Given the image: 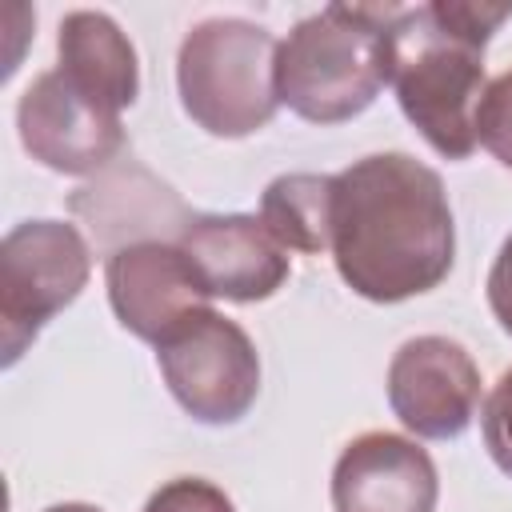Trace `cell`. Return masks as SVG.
Here are the masks:
<instances>
[{
	"instance_id": "obj_3",
	"label": "cell",
	"mask_w": 512,
	"mask_h": 512,
	"mask_svg": "<svg viewBox=\"0 0 512 512\" xmlns=\"http://www.w3.org/2000/svg\"><path fill=\"white\" fill-rule=\"evenodd\" d=\"M388 84L404 116L448 160L476 148V108L484 96V48L452 36L432 8H404L388 28Z\"/></svg>"
},
{
	"instance_id": "obj_9",
	"label": "cell",
	"mask_w": 512,
	"mask_h": 512,
	"mask_svg": "<svg viewBox=\"0 0 512 512\" xmlns=\"http://www.w3.org/2000/svg\"><path fill=\"white\" fill-rule=\"evenodd\" d=\"M108 300L132 336L160 344L196 312H204L212 296L180 244L148 240L108 256Z\"/></svg>"
},
{
	"instance_id": "obj_15",
	"label": "cell",
	"mask_w": 512,
	"mask_h": 512,
	"mask_svg": "<svg viewBox=\"0 0 512 512\" xmlns=\"http://www.w3.org/2000/svg\"><path fill=\"white\" fill-rule=\"evenodd\" d=\"M476 144H484L504 168H512V72H500L476 108Z\"/></svg>"
},
{
	"instance_id": "obj_1",
	"label": "cell",
	"mask_w": 512,
	"mask_h": 512,
	"mask_svg": "<svg viewBox=\"0 0 512 512\" xmlns=\"http://www.w3.org/2000/svg\"><path fill=\"white\" fill-rule=\"evenodd\" d=\"M456 252L440 176L404 156H364L336 176L332 260L340 280L376 304L432 292Z\"/></svg>"
},
{
	"instance_id": "obj_11",
	"label": "cell",
	"mask_w": 512,
	"mask_h": 512,
	"mask_svg": "<svg viewBox=\"0 0 512 512\" xmlns=\"http://www.w3.org/2000/svg\"><path fill=\"white\" fill-rule=\"evenodd\" d=\"M440 496L432 456L392 432L356 436L332 468L336 512H432Z\"/></svg>"
},
{
	"instance_id": "obj_17",
	"label": "cell",
	"mask_w": 512,
	"mask_h": 512,
	"mask_svg": "<svg viewBox=\"0 0 512 512\" xmlns=\"http://www.w3.org/2000/svg\"><path fill=\"white\" fill-rule=\"evenodd\" d=\"M144 512H236V508L216 484H208L200 476H180V480L164 484L160 492H152Z\"/></svg>"
},
{
	"instance_id": "obj_10",
	"label": "cell",
	"mask_w": 512,
	"mask_h": 512,
	"mask_svg": "<svg viewBox=\"0 0 512 512\" xmlns=\"http://www.w3.org/2000/svg\"><path fill=\"white\" fill-rule=\"evenodd\" d=\"M68 208L92 232L96 248L112 256L120 248L148 244V240L172 244L196 220L164 180H156L144 164L124 156L112 168H104L92 184L76 188Z\"/></svg>"
},
{
	"instance_id": "obj_2",
	"label": "cell",
	"mask_w": 512,
	"mask_h": 512,
	"mask_svg": "<svg viewBox=\"0 0 512 512\" xmlns=\"http://www.w3.org/2000/svg\"><path fill=\"white\" fill-rule=\"evenodd\" d=\"M400 4H332L276 52V96L312 124L360 116L388 84V28Z\"/></svg>"
},
{
	"instance_id": "obj_5",
	"label": "cell",
	"mask_w": 512,
	"mask_h": 512,
	"mask_svg": "<svg viewBox=\"0 0 512 512\" xmlns=\"http://www.w3.org/2000/svg\"><path fill=\"white\" fill-rule=\"evenodd\" d=\"M84 236L60 220H24L0 244V348L16 364L36 332L88 284Z\"/></svg>"
},
{
	"instance_id": "obj_19",
	"label": "cell",
	"mask_w": 512,
	"mask_h": 512,
	"mask_svg": "<svg viewBox=\"0 0 512 512\" xmlns=\"http://www.w3.org/2000/svg\"><path fill=\"white\" fill-rule=\"evenodd\" d=\"M488 304L500 320V328L512 336V236L504 240L492 272H488Z\"/></svg>"
},
{
	"instance_id": "obj_6",
	"label": "cell",
	"mask_w": 512,
	"mask_h": 512,
	"mask_svg": "<svg viewBox=\"0 0 512 512\" xmlns=\"http://www.w3.org/2000/svg\"><path fill=\"white\" fill-rule=\"evenodd\" d=\"M156 360L176 404L200 424L240 420L260 392V356L248 332L212 308L164 336Z\"/></svg>"
},
{
	"instance_id": "obj_4",
	"label": "cell",
	"mask_w": 512,
	"mask_h": 512,
	"mask_svg": "<svg viewBox=\"0 0 512 512\" xmlns=\"http://www.w3.org/2000/svg\"><path fill=\"white\" fill-rule=\"evenodd\" d=\"M280 44L252 20L216 16L196 24L176 56L184 112L212 136H248L264 128L276 96Z\"/></svg>"
},
{
	"instance_id": "obj_20",
	"label": "cell",
	"mask_w": 512,
	"mask_h": 512,
	"mask_svg": "<svg viewBox=\"0 0 512 512\" xmlns=\"http://www.w3.org/2000/svg\"><path fill=\"white\" fill-rule=\"evenodd\" d=\"M48 512H100V508H92V504H56Z\"/></svg>"
},
{
	"instance_id": "obj_16",
	"label": "cell",
	"mask_w": 512,
	"mask_h": 512,
	"mask_svg": "<svg viewBox=\"0 0 512 512\" xmlns=\"http://www.w3.org/2000/svg\"><path fill=\"white\" fill-rule=\"evenodd\" d=\"M432 16L452 32L460 36L464 44L472 48H484L492 40V32L512 16V4H460V0H436L428 4Z\"/></svg>"
},
{
	"instance_id": "obj_12",
	"label": "cell",
	"mask_w": 512,
	"mask_h": 512,
	"mask_svg": "<svg viewBox=\"0 0 512 512\" xmlns=\"http://www.w3.org/2000/svg\"><path fill=\"white\" fill-rule=\"evenodd\" d=\"M208 296L252 304L288 280V248L260 216H196L176 240Z\"/></svg>"
},
{
	"instance_id": "obj_8",
	"label": "cell",
	"mask_w": 512,
	"mask_h": 512,
	"mask_svg": "<svg viewBox=\"0 0 512 512\" xmlns=\"http://www.w3.org/2000/svg\"><path fill=\"white\" fill-rule=\"evenodd\" d=\"M388 404L416 436H460L480 404V368L456 340L416 336L388 364Z\"/></svg>"
},
{
	"instance_id": "obj_18",
	"label": "cell",
	"mask_w": 512,
	"mask_h": 512,
	"mask_svg": "<svg viewBox=\"0 0 512 512\" xmlns=\"http://www.w3.org/2000/svg\"><path fill=\"white\" fill-rule=\"evenodd\" d=\"M484 444H488V456L496 460L500 472L512 476V368L496 380L492 396L484 400Z\"/></svg>"
},
{
	"instance_id": "obj_13",
	"label": "cell",
	"mask_w": 512,
	"mask_h": 512,
	"mask_svg": "<svg viewBox=\"0 0 512 512\" xmlns=\"http://www.w3.org/2000/svg\"><path fill=\"white\" fill-rule=\"evenodd\" d=\"M60 64L56 72L80 88L88 100L100 108L116 112L136 100L140 88V68H136V48L120 32V24L104 12H68L60 24L56 40Z\"/></svg>"
},
{
	"instance_id": "obj_14",
	"label": "cell",
	"mask_w": 512,
	"mask_h": 512,
	"mask_svg": "<svg viewBox=\"0 0 512 512\" xmlns=\"http://www.w3.org/2000/svg\"><path fill=\"white\" fill-rule=\"evenodd\" d=\"M332 200L336 176H276L260 196V224L292 252H324L332 248Z\"/></svg>"
},
{
	"instance_id": "obj_7",
	"label": "cell",
	"mask_w": 512,
	"mask_h": 512,
	"mask_svg": "<svg viewBox=\"0 0 512 512\" xmlns=\"http://www.w3.org/2000/svg\"><path fill=\"white\" fill-rule=\"evenodd\" d=\"M20 144L32 160L56 172H104L124 156L120 116L72 88L56 68L40 72L16 108Z\"/></svg>"
}]
</instances>
